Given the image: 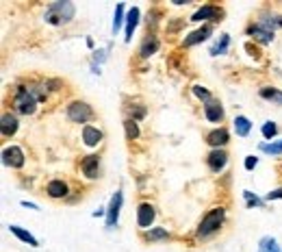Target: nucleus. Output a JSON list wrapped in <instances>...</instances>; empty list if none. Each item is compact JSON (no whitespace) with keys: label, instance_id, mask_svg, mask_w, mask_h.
Instances as JSON below:
<instances>
[{"label":"nucleus","instance_id":"nucleus-1","mask_svg":"<svg viewBox=\"0 0 282 252\" xmlns=\"http://www.w3.org/2000/svg\"><path fill=\"white\" fill-rule=\"evenodd\" d=\"M72 17H74V5H72L70 0H59V3H52L46 9L44 20H46L48 24L61 26V24H70Z\"/></svg>","mask_w":282,"mask_h":252},{"label":"nucleus","instance_id":"nucleus-2","mask_svg":"<svg viewBox=\"0 0 282 252\" xmlns=\"http://www.w3.org/2000/svg\"><path fill=\"white\" fill-rule=\"evenodd\" d=\"M224 216H226V211L222 207H215V209L208 211L198 226V237H208V235H213V232L220 230L222 224H224Z\"/></svg>","mask_w":282,"mask_h":252},{"label":"nucleus","instance_id":"nucleus-9","mask_svg":"<svg viewBox=\"0 0 282 252\" xmlns=\"http://www.w3.org/2000/svg\"><path fill=\"white\" fill-rule=\"evenodd\" d=\"M206 163H208V167H211L213 172H220V170H224V167H226V163H228V154L217 148V150H211V152H208Z\"/></svg>","mask_w":282,"mask_h":252},{"label":"nucleus","instance_id":"nucleus-28","mask_svg":"<svg viewBox=\"0 0 282 252\" xmlns=\"http://www.w3.org/2000/svg\"><path fill=\"white\" fill-rule=\"evenodd\" d=\"M122 20H124V5H117L115 17H113V31H115V33H117V29L122 26Z\"/></svg>","mask_w":282,"mask_h":252},{"label":"nucleus","instance_id":"nucleus-30","mask_svg":"<svg viewBox=\"0 0 282 252\" xmlns=\"http://www.w3.org/2000/svg\"><path fill=\"white\" fill-rule=\"evenodd\" d=\"M276 133H278V126L274 122H265V124H263V137H265V139H271Z\"/></svg>","mask_w":282,"mask_h":252},{"label":"nucleus","instance_id":"nucleus-24","mask_svg":"<svg viewBox=\"0 0 282 252\" xmlns=\"http://www.w3.org/2000/svg\"><path fill=\"white\" fill-rule=\"evenodd\" d=\"M258 252H282L274 237H263L258 244Z\"/></svg>","mask_w":282,"mask_h":252},{"label":"nucleus","instance_id":"nucleus-32","mask_svg":"<svg viewBox=\"0 0 282 252\" xmlns=\"http://www.w3.org/2000/svg\"><path fill=\"white\" fill-rule=\"evenodd\" d=\"M131 113H133V120L137 122V120H141V118L145 115V109H143V107H133V109H131Z\"/></svg>","mask_w":282,"mask_h":252},{"label":"nucleus","instance_id":"nucleus-3","mask_svg":"<svg viewBox=\"0 0 282 252\" xmlns=\"http://www.w3.org/2000/svg\"><path fill=\"white\" fill-rule=\"evenodd\" d=\"M13 105L17 109V113L31 115V113H35V109H37V98L31 94L29 87H17L15 98H13Z\"/></svg>","mask_w":282,"mask_h":252},{"label":"nucleus","instance_id":"nucleus-22","mask_svg":"<svg viewBox=\"0 0 282 252\" xmlns=\"http://www.w3.org/2000/svg\"><path fill=\"white\" fill-rule=\"evenodd\" d=\"M250 128H252V122L245 115L234 118V130H236V135H239V137H248Z\"/></svg>","mask_w":282,"mask_h":252},{"label":"nucleus","instance_id":"nucleus-36","mask_svg":"<svg viewBox=\"0 0 282 252\" xmlns=\"http://www.w3.org/2000/svg\"><path fill=\"white\" fill-rule=\"evenodd\" d=\"M245 48H248V50H250V54H252V57H258V50H256V48H254V46H252V44H248V46H245Z\"/></svg>","mask_w":282,"mask_h":252},{"label":"nucleus","instance_id":"nucleus-4","mask_svg":"<svg viewBox=\"0 0 282 252\" xmlns=\"http://www.w3.org/2000/svg\"><path fill=\"white\" fill-rule=\"evenodd\" d=\"M94 115V111L92 107L87 105V102H80V100H74V102H70L68 105V118H70V122H89Z\"/></svg>","mask_w":282,"mask_h":252},{"label":"nucleus","instance_id":"nucleus-16","mask_svg":"<svg viewBox=\"0 0 282 252\" xmlns=\"http://www.w3.org/2000/svg\"><path fill=\"white\" fill-rule=\"evenodd\" d=\"M83 139L87 146H98L102 142V130L96 128V126H85L83 128Z\"/></svg>","mask_w":282,"mask_h":252},{"label":"nucleus","instance_id":"nucleus-34","mask_svg":"<svg viewBox=\"0 0 282 252\" xmlns=\"http://www.w3.org/2000/svg\"><path fill=\"white\" fill-rule=\"evenodd\" d=\"M267 200H282V187L269 191V193H267Z\"/></svg>","mask_w":282,"mask_h":252},{"label":"nucleus","instance_id":"nucleus-31","mask_svg":"<svg viewBox=\"0 0 282 252\" xmlns=\"http://www.w3.org/2000/svg\"><path fill=\"white\" fill-rule=\"evenodd\" d=\"M193 94H196L200 100H206V102H208V100H213L211 94H208V91H206L202 85H193Z\"/></svg>","mask_w":282,"mask_h":252},{"label":"nucleus","instance_id":"nucleus-25","mask_svg":"<svg viewBox=\"0 0 282 252\" xmlns=\"http://www.w3.org/2000/svg\"><path fill=\"white\" fill-rule=\"evenodd\" d=\"M145 239H148V241H167L169 232L165 228H152L150 232H145Z\"/></svg>","mask_w":282,"mask_h":252},{"label":"nucleus","instance_id":"nucleus-13","mask_svg":"<svg viewBox=\"0 0 282 252\" xmlns=\"http://www.w3.org/2000/svg\"><path fill=\"white\" fill-rule=\"evenodd\" d=\"M228 137L230 135H228V130H226V128H215V130H211V133L206 135V144L213 146L215 150H217V148H222V146L228 144Z\"/></svg>","mask_w":282,"mask_h":252},{"label":"nucleus","instance_id":"nucleus-35","mask_svg":"<svg viewBox=\"0 0 282 252\" xmlns=\"http://www.w3.org/2000/svg\"><path fill=\"white\" fill-rule=\"evenodd\" d=\"M256 163H258L256 157H248V159H245V170H252V167H256Z\"/></svg>","mask_w":282,"mask_h":252},{"label":"nucleus","instance_id":"nucleus-14","mask_svg":"<svg viewBox=\"0 0 282 252\" xmlns=\"http://www.w3.org/2000/svg\"><path fill=\"white\" fill-rule=\"evenodd\" d=\"M80 167H83V174L87 176V179H98V172H100V159H98L96 154H89V157L83 159Z\"/></svg>","mask_w":282,"mask_h":252},{"label":"nucleus","instance_id":"nucleus-6","mask_svg":"<svg viewBox=\"0 0 282 252\" xmlns=\"http://www.w3.org/2000/svg\"><path fill=\"white\" fill-rule=\"evenodd\" d=\"M122 202H124V196L122 191H115L111 202H109V211H106V226L113 228L117 224V218H120V209H122Z\"/></svg>","mask_w":282,"mask_h":252},{"label":"nucleus","instance_id":"nucleus-17","mask_svg":"<svg viewBox=\"0 0 282 252\" xmlns=\"http://www.w3.org/2000/svg\"><path fill=\"white\" fill-rule=\"evenodd\" d=\"M0 126H3V137H11L15 130H17V118L11 115V113H5V115H3V122H0Z\"/></svg>","mask_w":282,"mask_h":252},{"label":"nucleus","instance_id":"nucleus-20","mask_svg":"<svg viewBox=\"0 0 282 252\" xmlns=\"http://www.w3.org/2000/svg\"><path fill=\"white\" fill-rule=\"evenodd\" d=\"M9 230H11L17 239H22L24 244H29V246H33V248H37V246H39V241L35 239L29 230H24V228H20V226H9Z\"/></svg>","mask_w":282,"mask_h":252},{"label":"nucleus","instance_id":"nucleus-27","mask_svg":"<svg viewBox=\"0 0 282 252\" xmlns=\"http://www.w3.org/2000/svg\"><path fill=\"white\" fill-rule=\"evenodd\" d=\"M124 128H126V137H128V139H137L139 137V126H137L135 120H126Z\"/></svg>","mask_w":282,"mask_h":252},{"label":"nucleus","instance_id":"nucleus-18","mask_svg":"<svg viewBox=\"0 0 282 252\" xmlns=\"http://www.w3.org/2000/svg\"><path fill=\"white\" fill-rule=\"evenodd\" d=\"M159 46H161V44H159V40H157L154 35L145 37L143 44H141V48H139V54H141V57H150V54H154V52L159 50Z\"/></svg>","mask_w":282,"mask_h":252},{"label":"nucleus","instance_id":"nucleus-29","mask_svg":"<svg viewBox=\"0 0 282 252\" xmlns=\"http://www.w3.org/2000/svg\"><path fill=\"white\" fill-rule=\"evenodd\" d=\"M261 150L267 154H280L282 152V142L280 144H261Z\"/></svg>","mask_w":282,"mask_h":252},{"label":"nucleus","instance_id":"nucleus-26","mask_svg":"<svg viewBox=\"0 0 282 252\" xmlns=\"http://www.w3.org/2000/svg\"><path fill=\"white\" fill-rule=\"evenodd\" d=\"M228 44H230V37L228 35H222V40L211 48V54H213V57H217V54H224L226 50H228Z\"/></svg>","mask_w":282,"mask_h":252},{"label":"nucleus","instance_id":"nucleus-21","mask_svg":"<svg viewBox=\"0 0 282 252\" xmlns=\"http://www.w3.org/2000/svg\"><path fill=\"white\" fill-rule=\"evenodd\" d=\"M258 24H263V26H265V29H269L271 33H274V29H282V15H278V13L263 15Z\"/></svg>","mask_w":282,"mask_h":252},{"label":"nucleus","instance_id":"nucleus-23","mask_svg":"<svg viewBox=\"0 0 282 252\" xmlns=\"http://www.w3.org/2000/svg\"><path fill=\"white\" fill-rule=\"evenodd\" d=\"M261 96L265 98V100L276 102V105H282V91L276 89V87H263L261 89Z\"/></svg>","mask_w":282,"mask_h":252},{"label":"nucleus","instance_id":"nucleus-33","mask_svg":"<svg viewBox=\"0 0 282 252\" xmlns=\"http://www.w3.org/2000/svg\"><path fill=\"white\" fill-rule=\"evenodd\" d=\"M245 198H248V204H256V207H263V200H258L256 196H252L250 191H245Z\"/></svg>","mask_w":282,"mask_h":252},{"label":"nucleus","instance_id":"nucleus-12","mask_svg":"<svg viewBox=\"0 0 282 252\" xmlns=\"http://www.w3.org/2000/svg\"><path fill=\"white\" fill-rule=\"evenodd\" d=\"M204 115H206L208 122L217 124V122H222V118H224V109L217 100H208L204 105Z\"/></svg>","mask_w":282,"mask_h":252},{"label":"nucleus","instance_id":"nucleus-5","mask_svg":"<svg viewBox=\"0 0 282 252\" xmlns=\"http://www.w3.org/2000/svg\"><path fill=\"white\" fill-rule=\"evenodd\" d=\"M222 15H224V11L220 7H215V5H204V7H200L198 11L191 15V20L193 22H206V20H213V22H217V20H222Z\"/></svg>","mask_w":282,"mask_h":252},{"label":"nucleus","instance_id":"nucleus-19","mask_svg":"<svg viewBox=\"0 0 282 252\" xmlns=\"http://www.w3.org/2000/svg\"><path fill=\"white\" fill-rule=\"evenodd\" d=\"M46 191H48L50 198H63V196H68V185L63 181H50Z\"/></svg>","mask_w":282,"mask_h":252},{"label":"nucleus","instance_id":"nucleus-7","mask_svg":"<svg viewBox=\"0 0 282 252\" xmlns=\"http://www.w3.org/2000/svg\"><path fill=\"white\" fill-rule=\"evenodd\" d=\"M3 161L9 165V167H22L24 165V152H22V148H17V146H9L3 150Z\"/></svg>","mask_w":282,"mask_h":252},{"label":"nucleus","instance_id":"nucleus-10","mask_svg":"<svg viewBox=\"0 0 282 252\" xmlns=\"http://www.w3.org/2000/svg\"><path fill=\"white\" fill-rule=\"evenodd\" d=\"M248 35L252 37V40L261 42V44H269L271 40H274V33H271L269 29H265L263 24H250L248 26Z\"/></svg>","mask_w":282,"mask_h":252},{"label":"nucleus","instance_id":"nucleus-11","mask_svg":"<svg viewBox=\"0 0 282 252\" xmlns=\"http://www.w3.org/2000/svg\"><path fill=\"white\" fill-rule=\"evenodd\" d=\"M213 33V26L211 24H204L202 29H198V31H193V33H189L187 37H185V42H183V46H196V44H200V42H204V40H208V35Z\"/></svg>","mask_w":282,"mask_h":252},{"label":"nucleus","instance_id":"nucleus-15","mask_svg":"<svg viewBox=\"0 0 282 252\" xmlns=\"http://www.w3.org/2000/svg\"><path fill=\"white\" fill-rule=\"evenodd\" d=\"M137 24H139V9L133 7L128 11V15H126V42H131V37L135 33V29H137Z\"/></svg>","mask_w":282,"mask_h":252},{"label":"nucleus","instance_id":"nucleus-8","mask_svg":"<svg viewBox=\"0 0 282 252\" xmlns=\"http://www.w3.org/2000/svg\"><path fill=\"white\" fill-rule=\"evenodd\" d=\"M154 216H157V211L150 202H141L139 209H137V224L141 228H150L152 222H154Z\"/></svg>","mask_w":282,"mask_h":252}]
</instances>
